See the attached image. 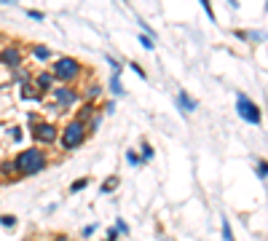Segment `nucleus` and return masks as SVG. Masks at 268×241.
<instances>
[{
    "label": "nucleus",
    "mask_w": 268,
    "mask_h": 241,
    "mask_svg": "<svg viewBox=\"0 0 268 241\" xmlns=\"http://www.w3.org/2000/svg\"><path fill=\"white\" fill-rule=\"evenodd\" d=\"M14 169L19 177H32V174H40L46 169V153L38 150V148H27L16 155L14 161Z\"/></svg>",
    "instance_id": "1"
},
{
    "label": "nucleus",
    "mask_w": 268,
    "mask_h": 241,
    "mask_svg": "<svg viewBox=\"0 0 268 241\" xmlns=\"http://www.w3.org/2000/svg\"><path fill=\"white\" fill-rule=\"evenodd\" d=\"M236 110H239V115L247 120V124H252V126H258L260 120H263V115H260V110H258V105H255L250 96H244V94L236 96Z\"/></svg>",
    "instance_id": "2"
},
{
    "label": "nucleus",
    "mask_w": 268,
    "mask_h": 241,
    "mask_svg": "<svg viewBox=\"0 0 268 241\" xmlns=\"http://www.w3.org/2000/svg\"><path fill=\"white\" fill-rule=\"evenodd\" d=\"M78 72H80V65L75 62V59L73 56H62V59H56V62H54L51 75L59 78V81H73V78H78Z\"/></svg>",
    "instance_id": "3"
},
{
    "label": "nucleus",
    "mask_w": 268,
    "mask_h": 241,
    "mask_svg": "<svg viewBox=\"0 0 268 241\" xmlns=\"http://www.w3.org/2000/svg\"><path fill=\"white\" fill-rule=\"evenodd\" d=\"M84 137H86V126L73 120V124H67V129L62 131V148L73 150V148H78V145L84 142Z\"/></svg>",
    "instance_id": "4"
},
{
    "label": "nucleus",
    "mask_w": 268,
    "mask_h": 241,
    "mask_svg": "<svg viewBox=\"0 0 268 241\" xmlns=\"http://www.w3.org/2000/svg\"><path fill=\"white\" fill-rule=\"evenodd\" d=\"M30 124H32V137H35V139H40V142H54V137H56L54 124H43V120L32 118V115H30Z\"/></svg>",
    "instance_id": "5"
},
{
    "label": "nucleus",
    "mask_w": 268,
    "mask_h": 241,
    "mask_svg": "<svg viewBox=\"0 0 268 241\" xmlns=\"http://www.w3.org/2000/svg\"><path fill=\"white\" fill-rule=\"evenodd\" d=\"M0 62H3L6 67H19L22 65V51L16 46H6L3 51H0Z\"/></svg>",
    "instance_id": "6"
},
{
    "label": "nucleus",
    "mask_w": 268,
    "mask_h": 241,
    "mask_svg": "<svg viewBox=\"0 0 268 241\" xmlns=\"http://www.w3.org/2000/svg\"><path fill=\"white\" fill-rule=\"evenodd\" d=\"M54 99L59 105H65V107L67 105H75L78 102V91L75 89H67V86L65 89H54Z\"/></svg>",
    "instance_id": "7"
},
{
    "label": "nucleus",
    "mask_w": 268,
    "mask_h": 241,
    "mask_svg": "<svg viewBox=\"0 0 268 241\" xmlns=\"http://www.w3.org/2000/svg\"><path fill=\"white\" fill-rule=\"evenodd\" d=\"M177 105L182 107L185 113H193L196 107H199V102H196L193 96H188V94H185V91H180V94H177Z\"/></svg>",
    "instance_id": "8"
},
{
    "label": "nucleus",
    "mask_w": 268,
    "mask_h": 241,
    "mask_svg": "<svg viewBox=\"0 0 268 241\" xmlns=\"http://www.w3.org/2000/svg\"><path fill=\"white\" fill-rule=\"evenodd\" d=\"M38 86L46 89V91L54 86V75H51V72H40V75H38Z\"/></svg>",
    "instance_id": "9"
},
{
    "label": "nucleus",
    "mask_w": 268,
    "mask_h": 241,
    "mask_svg": "<svg viewBox=\"0 0 268 241\" xmlns=\"http://www.w3.org/2000/svg\"><path fill=\"white\" fill-rule=\"evenodd\" d=\"M110 91H113V94H118V96H123V86H121V78H118V75H113V78H110Z\"/></svg>",
    "instance_id": "10"
},
{
    "label": "nucleus",
    "mask_w": 268,
    "mask_h": 241,
    "mask_svg": "<svg viewBox=\"0 0 268 241\" xmlns=\"http://www.w3.org/2000/svg\"><path fill=\"white\" fill-rule=\"evenodd\" d=\"M32 54L38 56V59H49V56H51V48H46V46H35V48H32Z\"/></svg>",
    "instance_id": "11"
},
{
    "label": "nucleus",
    "mask_w": 268,
    "mask_h": 241,
    "mask_svg": "<svg viewBox=\"0 0 268 241\" xmlns=\"http://www.w3.org/2000/svg\"><path fill=\"white\" fill-rule=\"evenodd\" d=\"M115 185H118V174H113V177H108V179H105V185H102V193H110Z\"/></svg>",
    "instance_id": "12"
},
{
    "label": "nucleus",
    "mask_w": 268,
    "mask_h": 241,
    "mask_svg": "<svg viewBox=\"0 0 268 241\" xmlns=\"http://www.w3.org/2000/svg\"><path fill=\"white\" fill-rule=\"evenodd\" d=\"M223 238H225V241H236V238H234V231H231L228 217H223Z\"/></svg>",
    "instance_id": "13"
},
{
    "label": "nucleus",
    "mask_w": 268,
    "mask_h": 241,
    "mask_svg": "<svg viewBox=\"0 0 268 241\" xmlns=\"http://www.w3.org/2000/svg\"><path fill=\"white\" fill-rule=\"evenodd\" d=\"M0 225H3V228H14L16 225V217L14 214H0Z\"/></svg>",
    "instance_id": "14"
},
{
    "label": "nucleus",
    "mask_w": 268,
    "mask_h": 241,
    "mask_svg": "<svg viewBox=\"0 0 268 241\" xmlns=\"http://www.w3.org/2000/svg\"><path fill=\"white\" fill-rule=\"evenodd\" d=\"M139 46H142V48H148V51H153V38H148V35H139Z\"/></svg>",
    "instance_id": "15"
},
{
    "label": "nucleus",
    "mask_w": 268,
    "mask_h": 241,
    "mask_svg": "<svg viewBox=\"0 0 268 241\" xmlns=\"http://www.w3.org/2000/svg\"><path fill=\"white\" fill-rule=\"evenodd\" d=\"M258 177H268V161H258Z\"/></svg>",
    "instance_id": "16"
},
{
    "label": "nucleus",
    "mask_w": 268,
    "mask_h": 241,
    "mask_svg": "<svg viewBox=\"0 0 268 241\" xmlns=\"http://www.w3.org/2000/svg\"><path fill=\"white\" fill-rule=\"evenodd\" d=\"M91 110H94V107H91V105H86L84 110H80V118H78V124H84V120H86V118L91 115Z\"/></svg>",
    "instance_id": "17"
},
{
    "label": "nucleus",
    "mask_w": 268,
    "mask_h": 241,
    "mask_svg": "<svg viewBox=\"0 0 268 241\" xmlns=\"http://www.w3.org/2000/svg\"><path fill=\"white\" fill-rule=\"evenodd\" d=\"M86 185H89V179H78V183H73V185H70V190L75 193V190H84Z\"/></svg>",
    "instance_id": "18"
},
{
    "label": "nucleus",
    "mask_w": 268,
    "mask_h": 241,
    "mask_svg": "<svg viewBox=\"0 0 268 241\" xmlns=\"http://www.w3.org/2000/svg\"><path fill=\"white\" fill-rule=\"evenodd\" d=\"M115 231H121V233H129V225H126V223L121 220V217H118V220H115Z\"/></svg>",
    "instance_id": "19"
},
{
    "label": "nucleus",
    "mask_w": 268,
    "mask_h": 241,
    "mask_svg": "<svg viewBox=\"0 0 268 241\" xmlns=\"http://www.w3.org/2000/svg\"><path fill=\"white\" fill-rule=\"evenodd\" d=\"M126 161H129V166H137V164H139V158L134 155V150H129V153H126Z\"/></svg>",
    "instance_id": "20"
},
{
    "label": "nucleus",
    "mask_w": 268,
    "mask_h": 241,
    "mask_svg": "<svg viewBox=\"0 0 268 241\" xmlns=\"http://www.w3.org/2000/svg\"><path fill=\"white\" fill-rule=\"evenodd\" d=\"M142 155H145V158H148V161H150V158H153V148H150V145H148V142L142 145Z\"/></svg>",
    "instance_id": "21"
},
{
    "label": "nucleus",
    "mask_w": 268,
    "mask_h": 241,
    "mask_svg": "<svg viewBox=\"0 0 268 241\" xmlns=\"http://www.w3.org/2000/svg\"><path fill=\"white\" fill-rule=\"evenodd\" d=\"M201 6H204V11H207V16H209V19H212V22H215V11H212V6H209V3H207V0H204V3H201Z\"/></svg>",
    "instance_id": "22"
},
{
    "label": "nucleus",
    "mask_w": 268,
    "mask_h": 241,
    "mask_svg": "<svg viewBox=\"0 0 268 241\" xmlns=\"http://www.w3.org/2000/svg\"><path fill=\"white\" fill-rule=\"evenodd\" d=\"M108 62H110V67L115 70V75H118V72H121V65H118V62H115V59H113V56H108Z\"/></svg>",
    "instance_id": "23"
},
{
    "label": "nucleus",
    "mask_w": 268,
    "mask_h": 241,
    "mask_svg": "<svg viewBox=\"0 0 268 241\" xmlns=\"http://www.w3.org/2000/svg\"><path fill=\"white\" fill-rule=\"evenodd\" d=\"M27 16H32V19H38V22H40V19H43V14H40V11H32V8H30V11H27Z\"/></svg>",
    "instance_id": "24"
},
{
    "label": "nucleus",
    "mask_w": 268,
    "mask_h": 241,
    "mask_svg": "<svg viewBox=\"0 0 268 241\" xmlns=\"http://www.w3.org/2000/svg\"><path fill=\"white\" fill-rule=\"evenodd\" d=\"M132 70L137 72V75H139V78H145V70H142V67H139V65H132Z\"/></svg>",
    "instance_id": "25"
}]
</instances>
